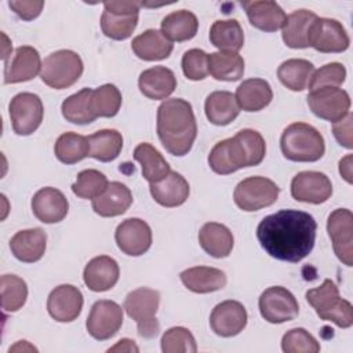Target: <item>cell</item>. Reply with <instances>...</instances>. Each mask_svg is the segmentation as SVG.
<instances>
[{
	"instance_id": "obj_6",
	"label": "cell",
	"mask_w": 353,
	"mask_h": 353,
	"mask_svg": "<svg viewBox=\"0 0 353 353\" xmlns=\"http://www.w3.org/2000/svg\"><path fill=\"white\" fill-rule=\"evenodd\" d=\"M159 305L160 292L153 288L141 287L127 294L123 309L137 323L139 336L150 339L159 334L160 324L156 319Z\"/></svg>"
},
{
	"instance_id": "obj_18",
	"label": "cell",
	"mask_w": 353,
	"mask_h": 353,
	"mask_svg": "<svg viewBox=\"0 0 353 353\" xmlns=\"http://www.w3.org/2000/svg\"><path fill=\"white\" fill-rule=\"evenodd\" d=\"M248 314L243 303L239 301L228 299L218 303L210 314L211 330L222 336L230 338L239 335L247 325Z\"/></svg>"
},
{
	"instance_id": "obj_29",
	"label": "cell",
	"mask_w": 353,
	"mask_h": 353,
	"mask_svg": "<svg viewBox=\"0 0 353 353\" xmlns=\"http://www.w3.org/2000/svg\"><path fill=\"white\" fill-rule=\"evenodd\" d=\"M200 247L212 258H226L233 250L234 237L230 229L218 222H207L199 232Z\"/></svg>"
},
{
	"instance_id": "obj_5",
	"label": "cell",
	"mask_w": 353,
	"mask_h": 353,
	"mask_svg": "<svg viewBox=\"0 0 353 353\" xmlns=\"http://www.w3.org/2000/svg\"><path fill=\"white\" fill-rule=\"evenodd\" d=\"M305 296L321 320L331 321L339 328L352 327L353 306L339 296V290L332 280L325 279L320 287L307 290Z\"/></svg>"
},
{
	"instance_id": "obj_41",
	"label": "cell",
	"mask_w": 353,
	"mask_h": 353,
	"mask_svg": "<svg viewBox=\"0 0 353 353\" xmlns=\"http://www.w3.org/2000/svg\"><path fill=\"white\" fill-rule=\"evenodd\" d=\"M91 88H83L77 91L76 94L68 97L61 106L62 116L66 119V121H70L73 124H90L92 123L97 116L91 110Z\"/></svg>"
},
{
	"instance_id": "obj_42",
	"label": "cell",
	"mask_w": 353,
	"mask_h": 353,
	"mask_svg": "<svg viewBox=\"0 0 353 353\" xmlns=\"http://www.w3.org/2000/svg\"><path fill=\"white\" fill-rule=\"evenodd\" d=\"M1 307L7 313L18 312L26 302L28 285L23 279L15 274H3L0 279Z\"/></svg>"
},
{
	"instance_id": "obj_7",
	"label": "cell",
	"mask_w": 353,
	"mask_h": 353,
	"mask_svg": "<svg viewBox=\"0 0 353 353\" xmlns=\"http://www.w3.org/2000/svg\"><path fill=\"white\" fill-rule=\"evenodd\" d=\"M83 70L84 65L77 52L58 50L44 58L40 79L54 90H63L72 87L81 77Z\"/></svg>"
},
{
	"instance_id": "obj_40",
	"label": "cell",
	"mask_w": 353,
	"mask_h": 353,
	"mask_svg": "<svg viewBox=\"0 0 353 353\" xmlns=\"http://www.w3.org/2000/svg\"><path fill=\"white\" fill-rule=\"evenodd\" d=\"M55 157L63 164H74L90 156L88 138L77 132H63L54 145Z\"/></svg>"
},
{
	"instance_id": "obj_4",
	"label": "cell",
	"mask_w": 353,
	"mask_h": 353,
	"mask_svg": "<svg viewBox=\"0 0 353 353\" xmlns=\"http://www.w3.org/2000/svg\"><path fill=\"white\" fill-rule=\"evenodd\" d=\"M280 148L284 157L291 161L313 163L324 156L325 142L317 128L296 121L283 131Z\"/></svg>"
},
{
	"instance_id": "obj_33",
	"label": "cell",
	"mask_w": 353,
	"mask_h": 353,
	"mask_svg": "<svg viewBox=\"0 0 353 353\" xmlns=\"http://www.w3.org/2000/svg\"><path fill=\"white\" fill-rule=\"evenodd\" d=\"M134 159L141 164L142 176L149 183L163 181L171 171L170 164L163 154L148 142H142L134 149Z\"/></svg>"
},
{
	"instance_id": "obj_34",
	"label": "cell",
	"mask_w": 353,
	"mask_h": 353,
	"mask_svg": "<svg viewBox=\"0 0 353 353\" xmlns=\"http://www.w3.org/2000/svg\"><path fill=\"white\" fill-rule=\"evenodd\" d=\"M199 29L197 17L188 10L172 11L161 21V33L170 41H186L196 36Z\"/></svg>"
},
{
	"instance_id": "obj_45",
	"label": "cell",
	"mask_w": 353,
	"mask_h": 353,
	"mask_svg": "<svg viewBox=\"0 0 353 353\" xmlns=\"http://www.w3.org/2000/svg\"><path fill=\"white\" fill-rule=\"evenodd\" d=\"M164 353H196L197 345L193 334L185 327H171L161 336Z\"/></svg>"
},
{
	"instance_id": "obj_16",
	"label": "cell",
	"mask_w": 353,
	"mask_h": 353,
	"mask_svg": "<svg viewBox=\"0 0 353 353\" xmlns=\"http://www.w3.org/2000/svg\"><path fill=\"white\" fill-rule=\"evenodd\" d=\"M114 240L123 254L139 256L152 245V229L141 218H127L116 228Z\"/></svg>"
},
{
	"instance_id": "obj_22",
	"label": "cell",
	"mask_w": 353,
	"mask_h": 353,
	"mask_svg": "<svg viewBox=\"0 0 353 353\" xmlns=\"http://www.w3.org/2000/svg\"><path fill=\"white\" fill-rule=\"evenodd\" d=\"M120 277L119 263L108 255L92 258L84 268L83 280L88 290L103 292L116 285Z\"/></svg>"
},
{
	"instance_id": "obj_11",
	"label": "cell",
	"mask_w": 353,
	"mask_h": 353,
	"mask_svg": "<svg viewBox=\"0 0 353 353\" xmlns=\"http://www.w3.org/2000/svg\"><path fill=\"white\" fill-rule=\"evenodd\" d=\"M350 39L343 25L332 18L317 17L307 30V46L319 52H343L349 48Z\"/></svg>"
},
{
	"instance_id": "obj_21",
	"label": "cell",
	"mask_w": 353,
	"mask_h": 353,
	"mask_svg": "<svg viewBox=\"0 0 353 353\" xmlns=\"http://www.w3.org/2000/svg\"><path fill=\"white\" fill-rule=\"evenodd\" d=\"M33 215L43 223H58L69 211V203L65 194L51 186L41 188L32 197Z\"/></svg>"
},
{
	"instance_id": "obj_51",
	"label": "cell",
	"mask_w": 353,
	"mask_h": 353,
	"mask_svg": "<svg viewBox=\"0 0 353 353\" xmlns=\"http://www.w3.org/2000/svg\"><path fill=\"white\" fill-rule=\"evenodd\" d=\"M339 174L342 175V178L347 182L352 183V154L345 156L343 159H341L339 161Z\"/></svg>"
},
{
	"instance_id": "obj_49",
	"label": "cell",
	"mask_w": 353,
	"mask_h": 353,
	"mask_svg": "<svg viewBox=\"0 0 353 353\" xmlns=\"http://www.w3.org/2000/svg\"><path fill=\"white\" fill-rule=\"evenodd\" d=\"M10 8L23 21H32L37 18L44 7V1L41 0H12L8 1Z\"/></svg>"
},
{
	"instance_id": "obj_19",
	"label": "cell",
	"mask_w": 353,
	"mask_h": 353,
	"mask_svg": "<svg viewBox=\"0 0 353 353\" xmlns=\"http://www.w3.org/2000/svg\"><path fill=\"white\" fill-rule=\"evenodd\" d=\"M83 294L72 284L55 287L47 298L48 314L59 323H70L79 317L83 309Z\"/></svg>"
},
{
	"instance_id": "obj_26",
	"label": "cell",
	"mask_w": 353,
	"mask_h": 353,
	"mask_svg": "<svg viewBox=\"0 0 353 353\" xmlns=\"http://www.w3.org/2000/svg\"><path fill=\"white\" fill-rule=\"evenodd\" d=\"M138 87L149 99H167L176 88V77L165 66H153L139 74Z\"/></svg>"
},
{
	"instance_id": "obj_8",
	"label": "cell",
	"mask_w": 353,
	"mask_h": 353,
	"mask_svg": "<svg viewBox=\"0 0 353 353\" xmlns=\"http://www.w3.org/2000/svg\"><path fill=\"white\" fill-rule=\"evenodd\" d=\"M139 7L138 1H105L101 15L102 33L113 40L128 39L138 25Z\"/></svg>"
},
{
	"instance_id": "obj_30",
	"label": "cell",
	"mask_w": 353,
	"mask_h": 353,
	"mask_svg": "<svg viewBox=\"0 0 353 353\" xmlns=\"http://www.w3.org/2000/svg\"><path fill=\"white\" fill-rule=\"evenodd\" d=\"M131 48L139 59L161 61L171 55L174 44L161 33V30L148 29L132 39Z\"/></svg>"
},
{
	"instance_id": "obj_32",
	"label": "cell",
	"mask_w": 353,
	"mask_h": 353,
	"mask_svg": "<svg viewBox=\"0 0 353 353\" xmlns=\"http://www.w3.org/2000/svg\"><path fill=\"white\" fill-rule=\"evenodd\" d=\"M204 110L208 121L214 125H228L240 113L236 98L229 91H214L205 98Z\"/></svg>"
},
{
	"instance_id": "obj_46",
	"label": "cell",
	"mask_w": 353,
	"mask_h": 353,
	"mask_svg": "<svg viewBox=\"0 0 353 353\" xmlns=\"http://www.w3.org/2000/svg\"><path fill=\"white\" fill-rule=\"evenodd\" d=\"M281 349L285 353H317L320 343L305 328H292L283 335Z\"/></svg>"
},
{
	"instance_id": "obj_50",
	"label": "cell",
	"mask_w": 353,
	"mask_h": 353,
	"mask_svg": "<svg viewBox=\"0 0 353 353\" xmlns=\"http://www.w3.org/2000/svg\"><path fill=\"white\" fill-rule=\"evenodd\" d=\"M352 121L353 114L349 112L343 119L336 123H332V134L338 143L346 149L353 148V137H352Z\"/></svg>"
},
{
	"instance_id": "obj_13",
	"label": "cell",
	"mask_w": 353,
	"mask_h": 353,
	"mask_svg": "<svg viewBox=\"0 0 353 353\" xmlns=\"http://www.w3.org/2000/svg\"><path fill=\"white\" fill-rule=\"evenodd\" d=\"M123 310L119 303L109 299L97 301L85 321L88 334L97 341H106L114 336L123 325Z\"/></svg>"
},
{
	"instance_id": "obj_2",
	"label": "cell",
	"mask_w": 353,
	"mask_h": 353,
	"mask_svg": "<svg viewBox=\"0 0 353 353\" xmlns=\"http://www.w3.org/2000/svg\"><path fill=\"white\" fill-rule=\"evenodd\" d=\"M157 135L164 149L174 156L190 152L197 137V123L190 102L182 98L165 99L157 108Z\"/></svg>"
},
{
	"instance_id": "obj_12",
	"label": "cell",
	"mask_w": 353,
	"mask_h": 353,
	"mask_svg": "<svg viewBox=\"0 0 353 353\" xmlns=\"http://www.w3.org/2000/svg\"><path fill=\"white\" fill-rule=\"evenodd\" d=\"M261 316L272 324L291 321L299 314V305L291 291L276 285L266 288L258 301Z\"/></svg>"
},
{
	"instance_id": "obj_35",
	"label": "cell",
	"mask_w": 353,
	"mask_h": 353,
	"mask_svg": "<svg viewBox=\"0 0 353 353\" xmlns=\"http://www.w3.org/2000/svg\"><path fill=\"white\" fill-rule=\"evenodd\" d=\"M208 73L219 81H237L244 74V59L232 51L208 54Z\"/></svg>"
},
{
	"instance_id": "obj_52",
	"label": "cell",
	"mask_w": 353,
	"mask_h": 353,
	"mask_svg": "<svg viewBox=\"0 0 353 353\" xmlns=\"http://www.w3.org/2000/svg\"><path fill=\"white\" fill-rule=\"evenodd\" d=\"M138 350L139 349L135 345V342L132 339H128V338L120 339L114 346L108 349V352H138Z\"/></svg>"
},
{
	"instance_id": "obj_20",
	"label": "cell",
	"mask_w": 353,
	"mask_h": 353,
	"mask_svg": "<svg viewBox=\"0 0 353 353\" xmlns=\"http://www.w3.org/2000/svg\"><path fill=\"white\" fill-rule=\"evenodd\" d=\"M41 65L40 54L34 47L21 46L15 48L14 54L4 63V83L29 81L41 72Z\"/></svg>"
},
{
	"instance_id": "obj_3",
	"label": "cell",
	"mask_w": 353,
	"mask_h": 353,
	"mask_svg": "<svg viewBox=\"0 0 353 353\" xmlns=\"http://www.w3.org/2000/svg\"><path fill=\"white\" fill-rule=\"evenodd\" d=\"M265 154L266 142L263 137L255 130L244 128L234 137L214 145L208 154V165L215 174L228 175L244 167L261 164Z\"/></svg>"
},
{
	"instance_id": "obj_43",
	"label": "cell",
	"mask_w": 353,
	"mask_h": 353,
	"mask_svg": "<svg viewBox=\"0 0 353 353\" xmlns=\"http://www.w3.org/2000/svg\"><path fill=\"white\" fill-rule=\"evenodd\" d=\"M121 92L114 84H103L91 94V110L97 117H113L121 108Z\"/></svg>"
},
{
	"instance_id": "obj_38",
	"label": "cell",
	"mask_w": 353,
	"mask_h": 353,
	"mask_svg": "<svg viewBox=\"0 0 353 353\" xmlns=\"http://www.w3.org/2000/svg\"><path fill=\"white\" fill-rule=\"evenodd\" d=\"M87 138L90 143V157L102 163L113 161L123 149V135L113 128L99 130Z\"/></svg>"
},
{
	"instance_id": "obj_23",
	"label": "cell",
	"mask_w": 353,
	"mask_h": 353,
	"mask_svg": "<svg viewBox=\"0 0 353 353\" xmlns=\"http://www.w3.org/2000/svg\"><path fill=\"white\" fill-rule=\"evenodd\" d=\"M241 6L245 10L250 23L263 32H276L283 29L287 21L284 10L272 0L244 1Z\"/></svg>"
},
{
	"instance_id": "obj_48",
	"label": "cell",
	"mask_w": 353,
	"mask_h": 353,
	"mask_svg": "<svg viewBox=\"0 0 353 353\" xmlns=\"http://www.w3.org/2000/svg\"><path fill=\"white\" fill-rule=\"evenodd\" d=\"M182 72L189 80H204L210 74L208 54L200 48L188 50L182 57Z\"/></svg>"
},
{
	"instance_id": "obj_1",
	"label": "cell",
	"mask_w": 353,
	"mask_h": 353,
	"mask_svg": "<svg viewBox=\"0 0 353 353\" xmlns=\"http://www.w3.org/2000/svg\"><path fill=\"white\" fill-rule=\"evenodd\" d=\"M316 232L317 223L310 214L299 210H280L259 222L256 239L272 258L298 263L312 252Z\"/></svg>"
},
{
	"instance_id": "obj_28",
	"label": "cell",
	"mask_w": 353,
	"mask_h": 353,
	"mask_svg": "<svg viewBox=\"0 0 353 353\" xmlns=\"http://www.w3.org/2000/svg\"><path fill=\"white\" fill-rule=\"evenodd\" d=\"M182 284L192 292L208 294L222 290L226 283V274L221 269L211 266H194L181 272Z\"/></svg>"
},
{
	"instance_id": "obj_9",
	"label": "cell",
	"mask_w": 353,
	"mask_h": 353,
	"mask_svg": "<svg viewBox=\"0 0 353 353\" xmlns=\"http://www.w3.org/2000/svg\"><path fill=\"white\" fill-rule=\"evenodd\" d=\"M280 188L269 178L250 176L237 183L233 192L236 205L245 211H258L276 203Z\"/></svg>"
},
{
	"instance_id": "obj_14",
	"label": "cell",
	"mask_w": 353,
	"mask_h": 353,
	"mask_svg": "<svg viewBox=\"0 0 353 353\" xmlns=\"http://www.w3.org/2000/svg\"><path fill=\"white\" fill-rule=\"evenodd\" d=\"M307 105L314 116L336 123L350 112V97L339 87H324L309 92Z\"/></svg>"
},
{
	"instance_id": "obj_47",
	"label": "cell",
	"mask_w": 353,
	"mask_h": 353,
	"mask_svg": "<svg viewBox=\"0 0 353 353\" xmlns=\"http://www.w3.org/2000/svg\"><path fill=\"white\" fill-rule=\"evenodd\" d=\"M346 79V68L339 62H331L312 73L307 87L310 91L324 87H339Z\"/></svg>"
},
{
	"instance_id": "obj_17",
	"label": "cell",
	"mask_w": 353,
	"mask_h": 353,
	"mask_svg": "<svg viewBox=\"0 0 353 353\" xmlns=\"http://www.w3.org/2000/svg\"><path fill=\"white\" fill-rule=\"evenodd\" d=\"M291 194L301 203L323 204L332 194V183L323 172L302 171L291 181Z\"/></svg>"
},
{
	"instance_id": "obj_31",
	"label": "cell",
	"mask_w": 353,
	"mask_h": 353,
	"mask_svg": "<svg viewBox=\"0 0 353 353\" xmlns=\"http://www.w3.org/2000/svg\"><path fill=\"white\" fill-rule=\"evenodd\" d=\"M234 98L244 112H259L272 102L273 91L263 79H247L237 87Z\"/></svg>"
},
{
	"instance_id": "obj_37",
	"label": "cell",
	"mask_w": 353,
	"mask_h": 353,
	"mask_svg": "<svg viewBox=\"0 0 353 353\" xmlns=\"http://www.w3.org/2000/svg\"><path fill=\"white\" fill-rule=\"evenodd\" d=\"M210 41L219 51L237 52L244 46V32L237 19L215 21L210 29Z\"/></svg>"
},
{
	"instance_id": "obj_10",
	"label": "cell",
	"mask_w": 353,
	"mask_h": 353,
	"mask_svg": "<svg viewBox=\"0 0 353 353\" xmlns=\"http://www.w3.org/2000/svg\"><path fill=\"white\" fill-rule=\"evenodd\" d=\"M8 114L12 130L17 135H30L43 121V102L40 97L33 92H19L11 99L8 105Z\"/></svg>"
},
{
	"instance_id": "obj_36",
	"label": "cell",
	"mask_w": 353,
	"mask_h": 353,
	"mask_svg": "<svg viewBox=\"0 0 353 353\" xmlns=\"http://www.w3.org/2000/svg\"><path fill=\"white\" fill-rule=\"evenodd\" d=\"M317 15L310 10H296L287 15L283 28V41L290 48H307V30Z\"/></svg>"
},
{
	"instance_id": "obj_27",
	"label": "cell",
	"mask_w": 353,
	"mask_h": 353,
	"mask_svg": "<svg viewBox=\"0 0 353 353\" xmlns=\"http://www.w3.org/2000/svg\"><path fill=\"white\" fill-rule=\"evenodd\" d=\"M149 189L154 201L167 208L182 205L190 193L188 181L176 171H170V174L157 183H149Z\"/></svg>"
},
{
	"instance_id": "obj_39",
	"label": "cell",
	"mask_w": 353,
	"mask_h": 353,
	"mask_svg": "<svg viewBox=\"0 0 353 353\" xmlns=\"http://www.w3.org/2000/svg\"><path fill=\"white\" fill-rule=\"evenodd\" d=\"M314 66L307 59L292 58L284 61L277 69V77L291 91H303L307 87Z\"/></svg>"
},
{
	"instance_id": "obj_44",
	"label": "cell",
	"mask_w": 353,
	"mask_h": 353,
	"mask_svg": "<svg viewBox=\"0 0 353 353\" xmlns=\"http://www.w3.org/2000/svg\"><path fill=\"white\" fill-rule=\"evenodd\" d=\"M109 185L108 178L98 170L88 168L77 174L76 182L72 185V192L80 199H95L102 194Z\"/></svg>"
},
{
	"instance_id": "obj_24",
	"label": "cell",
	"mask_w": 353,
	"mask_h": 353,
	"mask_svg": "<svg viewBox=\"0 0 353 353\" xmlns=\"http://www.w3.org/2000/svg\"><path fill=\"white\" fill-rule=\"evenodd\" d=\"M47 248V233L41 228L25 229L17 232L10 240L12 255L25 263L40 261Z\"/></svg>"
},
{
	"instance_id": "obj_25",
	"label": "cell",
	"mask_w": 353,
	"mask_h": 353,
	"mask_svg": "<svg viewBox=\"0 0 353 353\" xmlns=\"http://www.w3.org/2000/svg\"><path fill=\"white\" fill-rule=\"evenodd\" d=\"M132 193L124 183L113 181L109 182L105 192L92 199V210L103 218L119 216L124 214L132 204Z\"/></svg>"
},
{
	"instance_id": "obj_15",
	"label": "cell",
	"mask_w": 353,
	"mask_h": 353,
	"mask_svg": "<svg viewBox=\"0 0 353 353\" xmlns=\"http://www.w3.org/2000/svg\"><path fill=\"white\" fill-rule=\"evenodd\" d=\"M327 232L338 259L353 265V214L347 208L334 210L327 219Z\"/></svg>"
}]
</instances>
